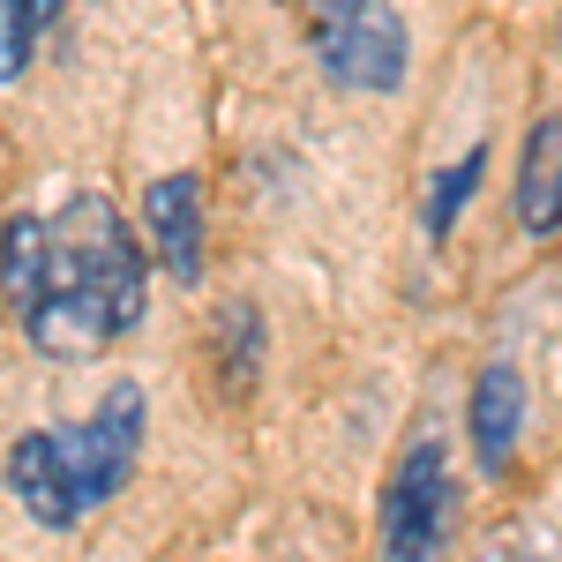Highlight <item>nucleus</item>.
<instances>
[{
	"label": "nucleus",
	"mask_w": 562,
	"mask_h": 562,
	"mask_svg": "<svg viewBox=\"0 0 562 562\" xmlns=\"http://www.w3.org/2000/svg\"><path fill=\"white\" fill-rule=\"evenodd\" d=\"M45 285H68V293H90V301L105 307V323H113V338H128L135 323H143V293H150V270H143V248H135L128 217L113 195H98L83 188L68 211L45 225Z\"/></svg>",
	"instance_id": "obj_1"
},
{
	"label": "nucleus",
	"mask_w": 562,
	"mask_h": 562,
	"mask_svg": "<svg viewBox=\"0 0 562 562\" xmlns=\"http://www.w3.org/2000/svg\"><path fill=\"white\" fill-rule=\"evenodd\" d=\"M450 540V450L413 435L383 480V562H442Z\"/></svg>",
	"instance_id": "obj_2"
},
{
	"label": "nucleus",
	"mask_w": 562,
	"mask_h": 562,
	"mask_svg": "<svg viewBox=\"0 0 562 562\" xmlns=\"http://www.w3.org/2000/svg\"><path fill=\"white\" fill-rule=\"evenodd\" d=\"M315 38V60H323V76L352 98H390V90L405 83V60H413V38H405V15L383 8V0H360L346 23H330V31H307Z\"/></svg>",
	"instance_id": "obj_3"
},
{
	"label": "nucleus",
	"mask_w": 562,
	"mask_h": 562,
	"mask_svg": "<svg viewBox=\"0 0 562 562\" xmlns=\"http://www.w3.org/2000/svg\"><path fill=\"white\" fill-rule=\"evenodd\" d=\"M143 390L135 383H113L98 397V413H90L76 435H60V458H68V473H76V495H83V510L98 503H113L121 487L135 480V458H143Z\"/></svg>",
	"instance_id": "obj_4"
},
{
	"label": "nucleus",
	"mask_w": 562,
	"mask_h": 562,
	"mask_svg": "<svg viewBox=\"0 0 562 562\" xmlns=\"http://www.w3.org/2000/svg\"><path fill=\"white\" fill-rule=\"evenodd\" d=\"M8 495L45 525V532H68L83 518V495H76V473L60 458V435H15L8 442Z\"/></svg>",
	"instance_id": "obj_5"
},
{
	"label": "nucleus",
	"mask_w": 562,
	"mask_h": 562,
	"mask_svg": "<svg viewBox=\"0 0 562 562\" xmlns=\"http://www.w3.org/2000/svg\"><path fill=\"white\" fill-rule=\"evenodd\" d=\"M143 225H150V248L166 262V278H173V285H195V278H203V188H195V173L150 180Z\"/></svg>",
	"instance_id": "obj_6"
},
{
	"label": "nucleus",
	"mask_w": 562,
	"mask_h": 562,
	"mask_svg": "<svg viewBox=\"0 0 562 562\" xmlns=\"http://www.w3.org/2000/svg\"><path fill=\"white\" fill-rule=\"evenodd\" d=\"M473 458L480 473H503L510 458H518V428H525V375L510 360H487L473 375Z\"/></svg>",
	"instance_id": "obj_7"
},
{
	"label": "nucleus",
	"mask_w": 562,
	"mask_h": 562,
	"mask_svg": "<svg viewBox=\"0 0 562 562\" xmlns=\"http://www.w3.org/2000/svg\"><path fill=\"white\" fill-rule=\"evenodd\" d=\"M518 225L532 240L562 233V113H540L518 150Z\"/></svg>",
	"instance_id": "obj_8"
},
{
	"label": "nucleus",
	"mask_w": 562,
	"mask_h": 562,
	"mask_svg": "<svg viewBox=\"0 0 562 562\" xmlns=\"http://www.w3.org/2000/svg\"><path fill=\"white\" fill-rule=\"evenodd\" d=\"M45 225L31 211H15L8 225H0V293H8V307L23 315V307L45 293Z\"/></svg>",
	"instance_id": "obj_9"
},
{
	"label": "nucleus",
	"mask_w": 562,
	"mask_h": 562,
	"mask_svg": "<svg viewBox=\"0 0 562 562\" xmlns=\"http://www.w3.org/2000/svg\"><path fill=\"white\" fill-rule=\"evenodd\" d=\"M217 360H225V397H248L262 375V315L248 301L225 307V323H217Z\"/></svg>",
	"instance_id": "obj_10"
},
{
	"label": "nucleus",
	"mask_w": 562,
	"mask_h": 562,
	"mask_svg": "<svg viewBox=\"0 0 562 562\" xmlns=\"http://www.w3.org/2000/svg\"><path fill=\"white\" fill-rule=\"evenodd\" d=\"M480 166H487V150H465L458 166H442V173H435V188H428V211H420V225H428V240H442V233L458 225V211L473 203Z\"/></svg>",
	"instance_id": "obj_11"
},
{
	"label": "nucleus",
	"mask_w": 562,
	"mask_h": 562,
	"mask_svg": "<svg viewBox=\"0 0 562 562\" xmlns=\"http://www.w3.org/2000/svg\"><path fill=\"white\" fill-rule=\"evenodd\" d=\"M60 8H68V0H0V68H8V76L31 60V38L60 23Z\"/></svg>",
	"instance_id": "obj_12"
},
{
	"label": "nucleus",
	"mask_w": 562,
	"mask_h": 562,
	"mask_svg": "<svg viewBox=\"0 0 562 562\" xmlns=\"http://www.w3.org/2000/svg\"><path fill=\"white\" fill-rule=\"evenodd\" d=\"M301 8H307V31H330V23H346L360 0H301Z\"/></svg>",
	"instance_id": "obj_13"
},
{
	"label": "nucleus",
	"mask_w": 562,
	"mask_h": 562,
	"mask_svg": "<svg viewBox=\"0 0 562 562\" xmlns=\"http://www.w3.org/2000/svg\"><path fill=\"white\" fill-rule=\"evenodd\" d=\"M480 562H548V555H532V548H503V555H480Z\"/></svg>",
	"instance_id": "obj_14"
}]
</instances>
